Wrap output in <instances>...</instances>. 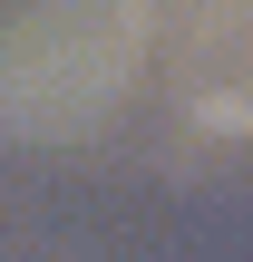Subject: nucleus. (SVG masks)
<instances>
[{
  "mask_svg": "<svg viewBox=\"0 0 253 262\" xmlns=\"http://www.w3.org/2000/svg\"><path fill=\"white\" fill-rule=\"evenodd\" d=\"M146 58V0H20L0 29V126L88 136Z\"/></svg>",
  "mask_w": 253,
  "mask_h": 262,
  "instance_id": "f257e3e1",
  "label": "nucleus"
}]
</instances>
